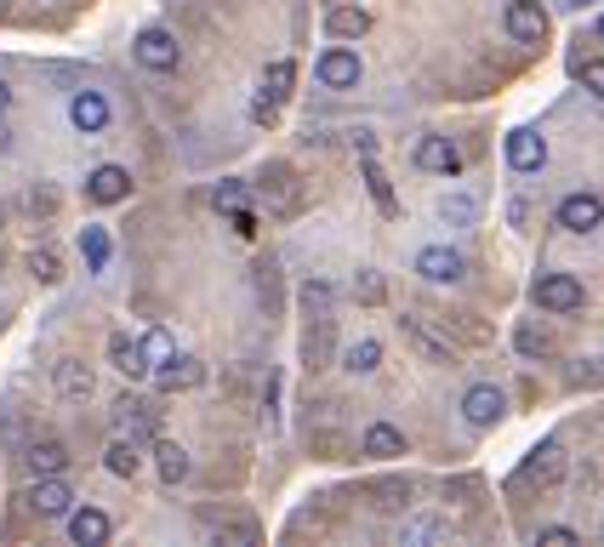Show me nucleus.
I'll return each instance as SVG.
<instances>
[{"label": "nucleus", "instance_id": "nucleus-1", "mask_svg": "<svg viewBox=\"0 0 604 547\" xmlns=\"http://www.w3.org/2000/svg\"><path fill=\"white\" fill-rule=\"evenodd\" d=\"M23 508H29L35 519H69V508H74V490H69L58 474H40V479L29 485V496H23Z\"/></svg>", "mask_w": 604, "mask_h": 547}, {"label": "nucleus", "instance_id": "nucleus-2", "mask_svg": "<svg viewBox=\"0 0 604 547\" xmlns=\"http://www.w3.org/2000/svg\"><path fill=\"white\" fill-rule=\"evenodd\" d=\"M132 52H137L143 69H155V74H171V69L183 63V46H178V35H171V29H143Z\"/></svg>", "mask_w": 604, "mask_h": 547}, {"label": "nucleus", "instance_id": "nucleus-3", "mask_svg": "<svg viewBox=\"0 0 604 547\" xmlns=\"http://www.w3.org/2000/svg\"><path fill=\"white\" fill-rule=\"evenodd\" d=\"M531 296H536V308H547V314H576V308H582V280H576V274H542Z\"/></svg>", "mask_w": 604, "mask_h": 547}, {"label": "nucleus", "instance_id": "nucleus-4", "mask_svg": "<svg viewBox=\"0 0 604 547\" xmlns=\"http://www.w3.org/2000/svg\"><path fill=\"white\" fill-rule=\"evenodd\" d=\"M109 120H114V109H109L104 92H74V97H69V126L81 132V137L109 132Z\"/></svg>", "mask_w": 604, "mask_h": 547}, {"label": "nucleus", "instance_id": "nucleus-5", "mask_svg": "<svg viewBox=\"0 0 604 547\" xmlns=\"http://www.w3.org/2000/svg\"><path fill=\"white\" fill-rule=\"evenodd\" d=\"M314 74H319V86H331V92L360 86V52L354 46H331V52H319Z\"/></svg>", "mask_w": 604, "mask_h": 547}, {"label": "nucleus", "instance_id": "nucleus-6", "mask_svg": "<svg viewBox=\"0 0 604 547\" xmlns=\"http://www.w3.org/2000/svg\"><path fill=\"white\" fill-rule=\"evenodd\" d=\"M86 200H92V206L132 200V171H125V166H97L92 178H86Z\"/></svg>", "mask_w": 604, "mask_h": 547}, {"label": "nucleus", "instance_id": "nucleus-7", "mask_svg": "<svg viewBox=\"0 0 604 547\" xmlns=\"http://www.w3.org/2000/svg\"><path fill=\"white\" fill-rule=\"evenodd\" d=\"M508 35L519 40V46H542L547 40V12L536 7V0H508Z\"/></svg>", "mask_w": 604, "mask_h": 547}, {"label": "nucleus", "instance_id": "nucleus-8", "mask_svg": "<svg viewBox=\"0 0 604 547\" xmlns=\"http://www.w3.org/2000/svg\"><path fill=\"white\" fill-rule=\"evenodd\" d=\"M462 252H450V245H422L416 252V274L422 280H434V285H457L462 280Z\"/></svg>", "mask_w": 604, "mask_h": 547}, {"label": "nucleus", "instance_id": "nucleus-9", "mask_svg": "<svg viewBox=\"0 0 604 547\" xmlns=\"http://www.w3.org/2000/svg\"><path fill=\"white\" fill-rule=\"evenodd\" d=\"M524 479H531V485H542V490H553V485H559V479H565V445H559V439H542L536 451L524 457Z\"/></svg>", "mask_w": 604, "mask_h": 547}, {"label": "nucleus", "instance_id": "nucleus-10", "mask_svg": "<svg viewBox=\"0 0 604 547\" xmlns=\"http://www.w3.org/2000/svg\"><path fill=\"white\" fill-rule=\"evenodd\" d=\"M502 411H508V400H502V388H491V382H480V388H468V393H462L468 428H496Z\"/></svg>", "mask_w": 604, "mask_h": 547}, {"label": "nucleus", "instance_id": "nucleus-11", "mask_svg": "<svg viewBox=\"0 0 604 547\" xmlns=\"http://www.w3.org/2000/svg\"><path fill=\"white\" fill-rule=\"evenodd\" d=\"M604 222V200L599 194H570V200H559V229L565 234H593Z\"/></svg>", "mask_w": 604, "mask_h": 547}, {"label": "nucleus", "instance_id": "nucleus-12", "mask_svg": "<svg viewBox=\"0 0 604 547\" xmlns=\"http://www.w3.org/2000/svg\"><path fill=\"white\" fill-rule=\"evenodd\" d=\"M416 166L434 171V178H457V171H462V148L450 137H422L416 143Z\"/></svg>", "mask_w": 604, "mask_h": 547}, {"label": "nucleus", "instance_id": "nucleus-13", "mask_svg": "<svg viewBox=\"0 0 604 547\" xmlns=\"http://www.w3.org/2000/svg\"><path fill=\"white\" fill-rule=\"evenodd\" d=\"M109 513L104 508H69V536L81 542V547H104L109 542Z\"/></svg>", "mask_w": 604, "mask_h": 547}, {"label": "nucleus", "instance_id": "nucleus-14", "mask_svg": "<svg viewBox=\"0 0 604 547\" xmlns=\"http://www.w3.org/2000/svg\"><path fill=\"white\" fill-rule=\"evenodd\" d=\"M114 422H120V428L132 434V439H143V434H155L160 411L148 405V400H132V393H120V400H114Z\"/></svg>", "mask_w": 604, "mask_h": 547}, {"label": "nucleus", "instance_id": "nucleus-15", "mask_svg": "<svg viewBox=\"0 0 604 547\" xmlns=\"http://www.w3.org/2000/svg\"><path fill=\"white\" fill-rule=\"evenodd\" d=\"M155 382L166 388V393H183V388H200V382H206V365H200V360H178V354H171L160 370H155Z\"/></svg>", "mask_w": 604, "mask_h": 547}, {"label": "nucleus", "instance_id": "nucleus-16", "mask_svg": "<svg viewBox=\"0 0 604 547\" xmlns=\"http://www.w3.org/2000/svg\"><path fill=\"white\" fill-rule=\"evenodd\" d=\"M52 382H58L63 400H92V388H97V377H92V365H86V360H58Z\"/></svg>", "mask_w": 604, "mask_h": 547}, {"label": "nucleus", "instance_id": "nucleus-17", "mask_svg": "<svg viewBox=\"0 0 604 547\" xmlns=\"http://www.w3.org/2000/svg\"><path fill=\"white\" fill-rule=\"evenodd\" d=\"M360 451L376 457V462H394V457H406V434H399L394 422H371L365 439H360Z\"/></svg>", "mask_w": 604, "mask_h": 547}, {"label": "nucleus", "instance_id": "nucleus-18", "mask_svg": "<svg viewBox=\"0 0 604 547\" xmlns=\"http://www.w3.org/2000/svg\"><path fill=\"white\" fill-rule=\"evenodd\" d=\"M325 35L331 40H365L371 35V12L365 7H331L325 12Z\"/></svg>", "mask_w": 604, "mask_h": 547}, {"label": "nucleus", "instance_id": "nucleus-19", "mask_svg": "<svg viewBox=\"0 0 604 547\" xmlns=\"http://www.w3.org/2000/svg\"><path fill=\"white\" fill-rule=\"evenodd\" d=\"M23 467H29L35 479L40 474H63V467H69V445L63 439H35L29 451H23Z\"/></svg>", "mask_w": 604, "mask_h": 547}, {"label": "nucleus", "instance_id": "nucleus-20", "mask_svg": "<svg viewBox=\"0 0 604 547\" xmlns=\"http://www.w3.org/2000/svg\"><path fill=\"white\" fill-rule=\"evenodd\" d=\"M508 166L514 171H542L547 166V143L536 132H514L508 137Z\"/></svg>", "mask_w": 604, "mask_h": 547}, {"label": "nucleus", "instance_id": "nucleus-21", "mask_svg": "<svg viewBox=\"0 0 604 547\" xmlns=\"http://www.w3.org/2000/svg\"><path fill=\"white\" fill-rule=\"evenodd\" d=\"M109 360H114V370H120V377H148V360H143V348L132 342V337H125V331H114L109 337Z\"/></svg>", "mask_w": 604, "mask_h": 547}, {"label": "nucleus", "instance_id": "nucleus-22", "mask_svg": "<svg viewBox=\"0 0 604 547\" xmlns=\"http://www.w3.org/2000/svg\"><path fill=\"white\" fill-rule=\"evenodd\" d=\"M104 467L114 479H137L143 474V451H137V439H114L109 451H104Z\"/></svg>", "mask_w": 604, "mask_h": 547}, {"label": "nucleus", "instance_id": "nucleus-23", "mask_svg": "<svg viewBox=\"0 0 604 547\" xmlns=\"http://www.w3.org/2000/svg\"><path fill=\"white\" fill-rule=\"evenodd\" d=\"M399 326H406V342L416 348V354H422L427 365H450V348H445V342H439L434 331H427L422 319H399Z\"/></svg>", "mask_w": 604, "mask_h": 547}, {"label": "nucleus", "instance_id": "nucleus-24", "mask_svg": "<svg viewBox=\"0 0 604 547\" xmlns=\"http://www.w3.org/2000/svg\"><path fill=\"white\" fill-rule=\"evenodd\" d=\"M439 222H450V229H473V222H480V200H473V194H445Z\"/></svg>", "mask_w": 604, "mask_h": 547}, {"label": "nucleus", "instance_id": "nucleus-25", "mask_svg": "<svg viewBox=\"0 0 604 547\" xmlns=\"http://www.w3.org/2000/svg\"><path fill=\"white\" fill-rule=\"evenodd\" d=\"M376 365H383V342H376V337H360V342L342 354V370H354V377H371Z\"/></svg>", "mask_w": 604, "mask_h": 547}, {"label": "nucleus", "instance_id": "nucleus-26", "mask_svg": "<svg viewBox=\"0 0 604 547\" xmlns=\"http://www.w3.org/2000/svg\"><path fill=\"white\" fill-rule=\"evenodd\" d=\"M155 467H160L166 485H178V479H189V451H183V445H171V439H160L155 445Z\"/></svg>", "mask_w": 604, "mask_h": 547}, {"label": "nucleus", "instance_id": "nucleus-27", "mask_svg": "<svg viewBox=\"0 0 604 547\" xmlns=\"http://www.w3.org/2000/svg\"><path fill=\"white\" fill-rule=\"evenodd\" d=\"M365 189H371V200H376V211H383V217H394V211H399V200H394V183H388V171L376 166L371 155H365Z\"/></svg>", "mask_w": 604, "mask_h": 547}, {"label": "nucleus", "instance_id": "nucleus-28", "mask_svg": "<svg viewBox=\"0 0 604 547\" xmlns=\"http://www.w3.org/2000/svg\"><path fill=\"white\" fill-rule=\"evenodd\" d=\"M291 86H297V63H291V58H274V63H268V74H263V92H268V97H280V104H286V97H291Z\"/></svg>", "mask_w": 604, "mask_h": 547}, {"label": "nucleus", "instance_id": "nucleus-29", "mask_svg": "<svg viewBox=\"0 0 604 547\" xmlns=\"http://www.w3.org/2000/svg\"><path fill=\"white\" fill-rule=\"evenodd\" d=\"M81 257H86L92 274H104L109 268V234L104 229H81Z\"/></svg>", "mask_w": 604, "mask_h": 547}, {"label": "nucleus", "instance_id": "nucleus-30", "mask_svg": "<svg viewBox=\"0 0 604 547\" xmlns=\"http://www.w3.org/2000/svg\"><path fill=\"white\" fill-rule=\"evenodd\" d=\"M29 274H35L40 285H58V280H63V263H58V252H46V245H35V252H29Z\"/></svg>", "mask_w": 604, "mask_h": 547}, {"label": "nucleus", "instance_id": "nucleus-31", "mask_svg": "<svg viewBox=\"0 0 604 547\" xmlns=\"http://www.w3.org/2000/svg\"><path fill=\"white\" fill-rule=\"evenodd\" d=\"M137 348H143V360H155V365H166L171 354H178V348H171V337H166L160 326H155V331H148V337H143Z\"/></svg>", "mask_w": 604, "mask_h": 547}, {"label": "nucleus", "instance_id": "nucleus-32", "mask_svg": "<svg viewBox=\"0 0 604 547\" xmlns=\"http://www.w3.org/2000/svg\"><path fill=\"white\" fill-rule=\"evenodd\" d=\"M576 81H582L593 97H604V58H582L576 63Z\"/></svg>", "mask_w": 604, "mask_h": 547}, {"label": "nucleus", "instance_id": "nucleus-33", "mask_svg": "<svg viewBox=\"0 0 604 547\" xmlns=\"http://www.w3.org/2000/svg\"><path fill=\"white\" fill-rule=\"evenodd\" d=\"M251 120H257V126H274V120H280V97H251Z\"/></svg>", "mask_w": 604, "mask_h": 547}, {"label": "nucleus", "instance_id": "nucleus-34", "mask_svg": "<svg viewBox=\"0 0 604 547\" xmlns=\"http://www.w3.org/2000/svg\"><path fill=\"white\" fill-rule=\"evenodd\" d=\"M354 296H360V303H383V274H360Z\"/></svg>", "mask_w": 604, "mask_h": 547}, {"label": "nucleus", "instance_id": "nucleus-35", "mask_svg": "<svg viewBox=\"0 0 604 547\" xmlns=\"http://www.w3.org/2000/svg\"><path fill=\"white\" fill-rule=\"evenodd\" d=\"M434 536H445L439 519H416V525H406V542H434Z\"/></svg>", "mask_w": 604, "mask_h": 547}, {"label": "nucleus", "instance_id": "nucleus-36", "mask_svg": "<svg viewBox=\"0 0 604 547\" xmlns=\"http://www.w3.org/2000/svg\"><path fill=\"white\" fill-rule=\"evenodd\" d=\"M240 194H245L240 183H217V194H212V206H217V211H234V206H240Z\"/></svg>", "mask_w": 604, "mask_h": 547}, {"label": "nucleus", "instance_id": "nucleus-37", "mask_svg": "<svg viewBox=\"0 0 604 547\" xmlns=\"http://www.w3.org/2000/svg\"><path fill=\"white\" fill-rule=\"evenodd\" d=\"M576 542H582V536H576L570 525H547L542 531V547H576Z\"/></svg>", "mask_w": 604, "mask_h": 547}, {"label": "nucleus", "instance_id": "nucleus-38", "mask_svg": "<svg viewBox=\"0 0 604 547\" xmlns=\"http://www.w3.org/2000/svg\"><path fill=\"white\" fill-rule=\"evenodd\" d=\"M302 296H309V308H331V285H319V280L302 285Z\"/></svg>", "mask_w": 604, "mask_h": 547}, {"label": "nucleus", "instance_id": "nucleus-39", "mask_svg": "<svg viewBox=\"0 0 604 547\" xmlns=\"http://www.w3.org/2000/svg\"><path fill=\"white\" fill-rule=\"evenodd\" d=\"M519 348H524V354H547L553 342H547V337H536V331H519Z\"/></svg>", "mask_w": 604, "mask_h": 547}, {"label": "nucleus", "instance_id": "nucleus-40", "mask_svg": "<svg viewBox=\"0 0 604 547\" xmlns=\"http://www.w3.org/2000/svg\"><path fill=\"white\" fill-rule=\"evenodd\" d=\"M229 222H234V234H257V217H251V211H240V206L229 211Z\"/></svg>", "mask_w": 604, "mask_h": 547}, {"label": "nucleus", "instance_id": "nucleus-41", "mask_svg": "<svg viewBox=\"0 0 604 547\" xmlns=\"http://www.w3.org/2000/svg\"><path fill=\"white\" fill-rule=\"evenodd\" d=\"M52 206H58L52 189H35V194H29V211H52Z\"/></svg>", "mask_w": 604, "mask_h": 547}, {"label": "nucleus", "instance_id": "nucleus-42", "mask_svg": "<svg viewBox=\"0 0 604 547\" xmlns=\"http://www.w3.org/2000/svg\"><path fill=\"white\" fill-rule=\"evenodd\" d=\"M0 155H12V132L7 126H0Z\"/></svg>", "mask_w": 604, "mask_h": 547}, {"label": "nucleus", "instance_id": "nucleus-43", "mask_svg": "<svg viewBox=\"0 0 604 547\" xmlns=\"http://www.w3.org/2000/svg\"><path fill=\"white\" fill-rule=\"evenodd\" d=\"M7 104H12V92H7V81H0V114H7Z\"/></svg>", "mask_w": 604, "mask_h": 547}, {"label": "nucleus", "instance_id": "nucleus-44", "mask_svg": "<svg viewBox=\"0 0 604 547\" xmlns=\"http://www.w3.org/2000/svg\"><path fill=\"white\" fill-rule=\"evenodd\" d=\"M559 7H588V0H559Z\"/></svg>", "mask_w": 604, "mask_h": 547}, {"label": "nucleus", "instance_id": "nucleus-45", "mask_svg": "<svg viewBox=\"0 0 604 547\" xmlns=\"http://www.w3.org/2000/svg\"><path fill=\"white\" fill-rule=\"evenodd\" d=\"M599 46H604V12H599Z\"/></svg>", "mask_w": 604, "mask_h": 547}, {"label": "nucleus", "instance_id": "nucleus-46", "mask_svg": "<svg viewBox=\"0 0 604 547\" xmlns=\"http://www.w3.org/2000/svg\"><path fill=\"white\" fill-rule=\"evenodd\" d=\"M0 12H7V0H0Z\"/></svg>", "mask_w": 604, "mask_h": 547}, {"label": "nucleus", "instance_id": "nucleus-47", "mask_svg": "<svg viewBox=\"0 0 604 547\" xmlns=\"http://www.w3.org/2000/svg\"><path fill=\"white\" fill-rule=\"evenodd\" d=\"M0 263H7V252H0Z\"/></svg>", "mask_w": 604, "mask_h": 547}, {"label": "nucleus", "instance_id": "nucleus-48", "mask_svg": "<svg viewBox=\"0 0 604 547\" xmlns=\"http://www.w3.org/2000/svg\"><path fill=\"white\" fill-rule=\"evenodd\" d=\"M0 217H7V211H0Z\"/></svg>", "mask_w": 604, "mask_h": 547}]
</instances>
